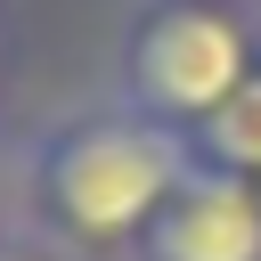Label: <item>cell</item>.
<instances>
[{
  "instance_id": "6da1fadb",
  "label": "cell",
  "mask_w": 261,
  "mask_h": 261,
  "mask_svg": "<svg viewBox=\"0 0 261 261\" xmlns=\"http://www.w3.org/2000/svg\"><path fill=\"white\" fill-rule=\"evenodd\" d=\"M196 171V139L106 98H82L49 122H33L8 155L16 220L49 237L65 261H139L155 212Z\"/></svg>"
},
{
  "instance_id": "7a4b0ae2",
  "label": "cell",
  "mask_w": 261,
  "mask_h": 261,
  "mask_svg": "<svg viewBox=\"0 0 261 261\" xmlns=\"http://www.w3.org/2000/svg\"><path fill=\"white\" fill-rule=\"evenodd\" d=\"M253 73H261V8H237V0H130L106 90L196 139Z\"/></svg>"
},
{
  "instance_id": "3957f363",
  "label": "cell",
  "mask_w": 261,
  "mask_h": 261,
  "mask_svg": "<svg viewBox=\"0 0 261 261\" xmlns=\"http://www.w3.org/2000/svg\"><path fill=\"white\" fill-rule=\"evenodd\" d=\"M139 261H261V188L196 155V171L155 212Z\"/></svg>"
},
{
  "instance_id": "277c9868",
  "label": "cell",
  "mask_w": 261,
  "mask_h": 261,
  "mask_svg": "<svg viewBox=\"0 0 261 261\" xmlns=\"http://www.w3.org/2000/svg\"><path fill=\"white\" fill-rule=\"evenodd\" d=\"M196 155L220 163V171H237V179H261V73L196 130Z\"/></svg>"
},
{
  "instance_id": "5b68a950",
  "label": "cell",
  "mask_w": 261,
  "mask_h": 261,
  "mask_svg": "<svg viewBox=\"0 0 261 261\" xmlns=\"http://www.w3.org/2000/svg\"><path fill=\"white\" fill-rule=\"evenodd\" d=\"M0 261H65V253H57L49 237H33L24 220H8V228H0Z\"/></svg>"
},
{
  "instance_id": "8992f818",
  "label": "cell",
  "mask_w": 261,
  "mask_h": 261,
  "mask_svg": "<svg viewBox=\"0 0 261 261\" xmlns=\"http://www.w3.org/2000/svg\"><path fill=\"white\" fill-rule=\"evenodd\" d=\"M0 98H8V8H0Z\"/></svg>"
},
{
  "instance_id": "52a82bcc",
  "label": "cell",
  "mask_w": 261,
  "mask_h": 261,
  "mask_svg": "<svg viewBox=\"0 0 261 261\" xmlns=\"http://www.w3.org/2000/svg\"><path fill=\"white\" fill-rule=\"evenodd\" d=\"M237 8H261V0H237Z\"/></svg>"
},
{
  "instance_id": "ba28073f",
  "label": "cell",
  "mask_w": 261,
  "mask_h": 261,
  "mask_svg": "<svg viewBox=\"0 0 261 261\" xmlns=\"http://www.w3.org/2000/svg\"><path fill=\"white\" fill-rule=\"evenodd\" d=\"M253 188H261V179H253Z\"/></svg>"
}]
</instances>
